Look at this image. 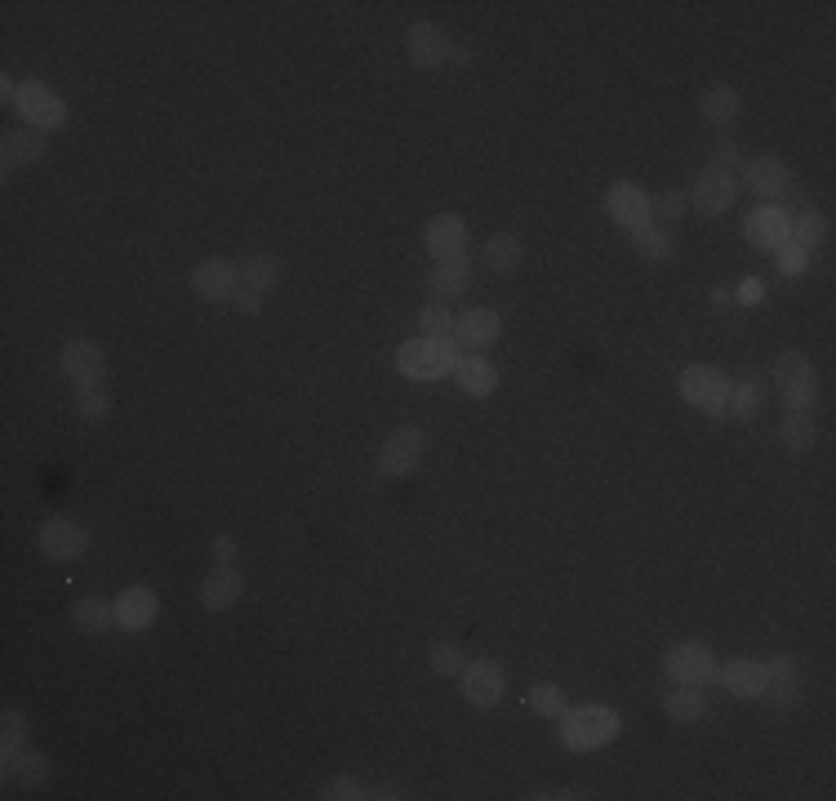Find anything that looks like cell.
<instances>
[{
	"instance_id": "27",
	"label": "cell",
	"mask_w": 836,
	"mask_h": 801,
	"mask_svg": "<svg viewBox=\"0 0 836 801\" xmlns=\"http://www.w3.org/2000/svg\"><path fill=\"white\" fill-rule=\"evenodd\" d=\"M708 708H712V703H708L703 686H677V690L663 695V712L673 717V721H681V726H694V721H703Z\"/></svg>"
},
{
	"instance_id": "1",
	"label": "cell",
	"mask_w": 836,
	"mask_h": 801,
	"mask_svg": "<svg viewBox=\"0 0 836 801\" xmlns=\"http://www.w3.org/2000/svg\"><path fill=\"white\" fill-rule=\"evenodd\" d=\"M561 744L574 748V753H597L606 744L619 740L623 731V717L606 703H583V708H565L561 717Z\"/></svg>"
},
{
	"instance_id": "18",
	"label": "cell",
	"mask_w": 836,
	"mask_h": 801,
	"mask_svg": "<svg viewBox=\"0 0 836 801\" xmlns=\"http://www.w3.org/2000/svg\"><path fill=\"white\" fill-rule=\"evenodd\" d=\"M112 606H116V628H125V632H147L156 623V614H160V597L147 584L125 588Z\"/></svg>"
},
{
	"instance_id": "15",
	"label": "cell",
	"mask_w": 836,
	"mask_h": 801,
	"mask_svg": "<svg viewBox=\"0 0 836 801\" xmlns=\"http://www.w3.org/2000/svg\"><path fill=\"white\" fill-rule=\"evenodd\" d=\"M41 552L49 556V561H76V556H86V548H90V534L80 530L71 517H49L45 526H41Z\"/></svg>"
},
{
	"instance_id": "11",
	"label": "cell",
	"mask_w": 836,
	"mask_h": 801,
	"mask_svg": "<svg viewBox=\"0 0 836 801\" xmlns=\"http://www.w3.org/2000/svg\"><path fill=\"white\" fill-rule=\"evenodd\" d=\"M738 201V174L734 170H721V166H703V174L694 179V192H690V205L708 218L725 214L730 205Z\"/></svg>"
},
{
	"instance_id": "3",
	"label": "cell",
	"mask_w": 836,
	"mask_h": 801,
	"mask_svg": "<svg viewBox=\"0 0 836 801\" xmlns=\"http://www.w3.org/2000/svg\"><path fill=\"white\" fill-rule=\"evenodd\" d=\"M770 374H775V387H779V396H783V410H814L818 370H814V361H810L805 352H797V348L779 352L775 365H770Z\"/></svg>"
},
{
	"instance_id": "38",
	"label": "cell",
	"mask_w": 836,
	"mask_h": 801,
	"mask_svg": "<svg viewBox=\"0 0 836 801\" xmlns=\"http://www.w3.org/2000/svg\"><path fill=\"white\" fill-rule=\"evenodd\" d=\"M686 210H690V196H681V192L649 196V218H658V227H673V223H681V218H686Z\"/></svg>"
},
{
	"instance_id": "39",
	"label": "cell",
	"mask_w": 836,
	"mask_h": 801,
	"mask_svg": "<svg viewBox=\"0 0 836 801\" xmlns=\"http://www.w3.org/2000/svg\"><path fill=\"white\" fill-rule=\"evenodd\" d=\"M76 410H80V419H86V424H108L112 400H108L103 387H86V392H76Z\"/></svg>"
},
{
	"instance_id": "4",
	"label": "cell",
	"mask_w": 836,
	"mask_h": 801,
	"mask_svg": "<svg viewBox=\"0 0 836 801\" xmlns=\"http://www.w3.org/2000/svg\"><path fill=\"white\" fill-rule=\"evenodd\" d=\"M681 396L690 400L694 410L725 419L730 415V374L716 365H686L681 370Z\"/></svg>"
},
{
	"instance_id": "25",
	"label": "cell",
	"mask_w": 836,
	"mask_h": 801,
	"mask_svg": "<svg viewBox=\"0 0 836 801\" xmlns=\"http://www.w3.org/2000/svg\"><path fill=\"white\" fill-rule=\"evenodd\" d=\"M766 400H770V387H766L761 374H747V379L730 383V415L743 419V424L757 419V415L766 410Z\"/></svg>"
},
{
	"instance_id": "48",
	"label": "cell",
	"mask_w": 836,
	"mask_h": 801,
	"mask_svg": "<svg viewBox=\"0 0 836 801\" xmlns=\"http://www.w3.org/2000/svg\"><path fill=\"white\" fill-rule=\"evenodd\" d=\"M370 797H379V801H383V797H387V801H396V797H405V792H400V788H374Z\"/></svg>"
},
{
	"instance_id": "26",
	"label": "cell",
	"mask_w": 836,
	"mask_h": 801,
	"mask_svg": "<svg viewBox=\"0 0 836 801\" xmlns=\"http://www.w3.org/2000/svg\"><path fill=\"white\" fill-rule=\"evenodd\" d=\"M71 623H76V632H86V636H99V632L116 628V606H112L108 597L90 593V597H80V601L71 606Z\"/></svg>"
},
{
	"instance_id": "9",
	"label": "cell",
	"mask_w": 836,
	"mask_h": 801,
	"mask_svg": "<svg viewBox=\"0 0 836 801\" xmlns=\"http://www.w3.org/2000/svg\"><path fill=\"white\" fill-rule=\"evenodd\" d=\"M63 374L76 383V392L103 387V379H108V352L94 339H71V343H63Z\"/></svg>"
},
{
	"instance_id": "6",
	"label": "cell",
	"mask_w": 836,
	"mask_h": 801,
	"mask_svg": "<svg viewBox=\"0 0 836 801\" xmlns=\"http://www.w3.org/2000/svg\"><path fill=\"white\" fill-rule=\"evenodd\" d=\"M423 459H428V437H423V428L405 424V428H396V432L383 441V450H379V472L400 481V476H414L418 467H423Z\"/></svg>"
},
{
	"instance_id": "30",
	"label": "cell",
	"mask_w": 836,
	"mask_h": 801,
	"mask_svg": "<svg viewBox=\"0 0 836 801\" xmlns=\"http://www.w3.org/2000/svg\"><path fill=\"white\" fill-rule=\"evenodd\" d=\"M485 259H489V268L494 272H504V277H512V272H521L526 268V246L512 236V232H494L489 240H485Z\"/></svg>"
},
{
	"instance_id": "33",
	"label": "cell",
	"mask_w": 836,
	"mask_h": 801,
	"mask_svg": "<svg viewBox=\"0 0 836 801\" xmlns=\"http://www.w3.org/2000/svg\"><path fill=\"white\" fill-rule=\"evenodd\" d=\"M636 240V250L649 259V263H673L677 259V232L673 227H658V223H649L641 236H632Z\"/></svg>"
},
{
	"instance_id": "47",
	"label": "cell",
	"mask_w": 836,
	"mask_h": 801,
	"mask_svg": "<svg viewBox=\"0 0 836 801\" xmlns=\"http://www.w3.org/2000/svg\"><path fill=\"white\" fill-rule=\"evenodd\" d=\"M761 294H766L761 281H743V285H738V303H747V307H752V303H761Z\"/></svg>"
},
{
	"instance_id": "10",
	"label": "cell",
	"mask_w": 836,
	"mask_h": 801,
	"mask_svg": "<svg viewBox=\"0 0 836 801\" xmlns=\"http://www.w3.org/2000/svg\"><path fill=\"white\" fill-rule=\"evenodd\" d=\"M606 210H610V218L628 232V236H641L654 218H649V192L641 188V183H632V179H619L610 192H606Z\"/></svg>"
},
{
	"instance_id": "19",
	"label": "cell",
	"mask_w": 836,
	"mask_h": 801,
	"mask_svg": "<svg viewBox=\"0 0 836 801\" xmlns=\"http://www.w3.org/2000/svg\"><path fill=\"white\" fill-rule=\"evenodd\" d=\"M498 335H504V316H498L494 307H472V312H463L454 320V343L476 348V352L498 343Z\"/></svg>"
},
{
	"instance_id": "2",
	"label": "cell",
	"mask_w": 836,
	"mask_h": 801,
	"mask_svg": "<svg viewBox=\"0 0 836 801\" xmlns=\"http://www.w3.org/2000/svg\"><path fill=\"white\" fill-rule=\"evenodd\" d=\"M459 361H463V352H459L454 339H423V335H418V339H405L396 348V370L405 379H418V383H432V379L454 374Z\"/></svg>"
},
{
	"instance_id": "31",
	"label": "cell",
	"mask_w": 836,
	"mask_h": 801,
	"mask_svg": "<svg viewBox=\"0 0 836 801\" xmlns=\"http://www.w3.org/2000/svg\"><path fill=\"white\" fill-rule=\"evenodd\" d=\"M454 383H459L467 396H494V392H498V370H494L485 357H463L459 370H454Z\"/></svg>"
},
{
	"instance_id": "5",
	"label": "cell",
	"mask_w": 836,
	"mask_h": 801,
	"mask_svg": "<svg viewBox=\"0 0 836 801\" xmlns=\"http://www.w3.org/2000/svg\"><path fill=\"white\" fill-rule=\"evenodd\" d=\"M663 673L673 686H708L716 681V659H712V646L708 641H681L663 655Z\"/></svg>"
},
{
	"instance_id": "14",
	"label": "cell",
	"mask_w": 836,
	"mask_h": 801,
	"mask_svg": "<svg viewBox=\"0 0 836 801\" xmlns=\"http://www.w3.org/2000/svg\"><path fill=\"white\" fill-rule=\"evenodd\" d=\"M192 290L205 298V303H227L236 298L240 290V268L231 259H201L192 268Z\"/></svg>"
},
{
	"instance_id": "22",
	"label": "cell",
	"mask_w": 836,
	"mask_h": 801,
	"mask_svg": "<svg viewBox=\"0 0 836 801\" xmlns=\"http://www.w3.org/2000/svg\"><path fill=\"white\" fill-rule=\"evenodd\" d=\"M467 285H472V259H467V255L437 259V263H432V272H428V290H432L441 303H445V298L467 294Z\"/></svg>"
},
{
	"instance_id": "8",
	"label": "cell",
	"mask_w": 836,
	"mask_h": 801,
	"mask_svg": "<svg viewBox=\"0 0 836 801\" xmlns=\"http://www.w3.org/2000/svg\"><path fill=\"white\" fill-rule=\"evenodd\" d=\"M14 108H19V116L27 121V129H36V134H45V129H63V125L71 121L67 103L45 86V80H23Z\"/></svg>"
},
{
	"instance_id": "40",
	"label": "cell",
	"mask_w": 836,
	"mask_h": 801,
	"mask_svg": "<svg viewBox=\"0 0 836 801\" xmlns=\"http://www.w3.org/2000/svg\"><path fill=\"white\" fill-rule=\"evenodd\" d=\"M365 797H370V788L352 775H334L320 783V801H365Z\"/></svg>"
},
{
	"instance_id": "35",
	"label": "cell",
	"mask_w": 836,
	"mask_h": 801,
	"mask_svg": "<svg viewBox=\"0 0 836 801\" xmlns=\"http://www.w3.org/2000/svg\"><path fill=\"white\" fill-rule=\"evenodd\" d=\"M526 703H530L539 717H552V721L569 708V699H565V690H561L556 681H534V686H530V695H526Z\"/></svg>"
},
{
	"instance_id": "41",
	"label": "cell",
	"mask_w": 836,
	"mask_h": 801,
	"mask_svg": "<svg viewBox=\"0 0 836 801\" xmlns=\"http://www.w3.org/2000/svg\"><path fill=\"white\" fill-rule=\"evenodd\" d=\"M810 263H814V255H805L801 246H792V240L775 250V272H779V277H805Z\"/></svg>"
},
{
	"instance_id": "34",
	"label": "cell",
	"mask_w": 836,
	"mask_h": 801,
	"mask_svg": "<svg viewBox=\"0 0 836 801\" xmlns=\"http://www.w3.org/2000/svg\"><path fill=\"white\" fill-rule=\"evenodd\" d=\"M454 320H459L454 307L432 298L423 312H418V335H423V339H454Z\"/></svg>"
},
{
	"instance_id": "46",
	"label": "cell",
	"mask_w": 836,
	"mask_h": 801,
	"mask_svg": "<svg viewBox=\"0 0 836 801\" xmlns=\"http://www.w3.org/2000/svg\"><path fill=\"white\" fill-rule=\"evenodd\" d=\"M231 303H236V312H240V316H259V312H263V294L245 290V285L236 290V298H231Z\"/></svg>"
},
{
	"instance_id": "23",
	"label": "cell",
	"mask_w": 836,
	"mask_h": 801,
	"mask_svg": "<svg viewBox=\"0 0 836 801\" xmlns=\"http://www.w3.org/2000/svg\"><path fill=\"white\" fill-rule=\"evenodd\" d=\"M281 281H285V263H281V255H272V250H259V255L240 259V285H245V290H255V294H268V290H276Z\"/></svg>"
},
{
	"instance_id": "16",
	"label": "cell",
	"mask_w": 836,
	"mask_h": 801,
	"mask_svg": "<svg viewBox=\"0 0 836 801\" xmlns=\"http://www.w3.org/2000/svg\"><path fill=\"white\" fill-rule=\"evenodd\" d=\"M716 681L734 695V699H766L770 690V673L761 659H730L716 668Z\"/></svg>"
},
{
	"instance_id": "45",
	"label": "cell",
	"mask_w": 836,
	"mask_h": 801,
	"mask_svg": "<svg viewBox=\"0 0 836 801\" xmlns=\"http://www.w3.org/2000/svg\"><path fill=\"white\" fill-rule=\"evenodd\" d=\"M210 552H214V566H236L240 543H236V534H218V539L210 543Z\"/></svg>"
},
{
	"instance_id": "43",
	"label": "cell",
	"mask_w": 836,
	"mask_h": 801,
	"mask_svg": "<svg viewBox=\"0 0 836 801\" xmlns=\"http://www.w3.org/2000/svg\"><path fill=\"white\" fill-rule=\"evenodd\" d=\"M738 160H743V143H738L734 134H721V138H716V160H712V166H721V170H734Z\"/></svg>"
},
{
	"instance_id": "29",
	"label": "cell",
	"mask_w": 836,
	"mask_h": 801,
	"mask_svg": "<svg viewBox=\"0 0 836 801\" xmlns=\"http://www.w3.org/2000/svg\"><path fill=\"white\" fill-rule=\"evenodd\" d=\"M779 441H783V450H792V454H810L814 441H818L814 410H788L783 424H779Z\"/></svg>"
},
{
	"instance_id": "37",
	"label": "cell",
	"mask_w": 836,
	"mask_h": 801,
	"mask_svg": "<svg viewBox=\"0 0 836 801\" xmlns=\"http://www.w3.org/2000/svg\"><path fill=\"white\" fill-rule=\"evenodd\" d=\"M14 783L19 788H45L49 783V757L45 753H36V748H27L23 757H19V775H14Z\"/></svg>"
},
{
	"instance_id": "12",
	"label": "cell",
	"mask_w": 836,
	"mask_h": 801,
	"mask_svg": "<svg viewBox=\"0 0 836 801\" xmlns=\"http://www.w3.org/2000/svg\"><path fill=\"white\" fill-rule=\"evenodd\" d=\"M405 54H409V63H414L418 71H441V67L454 58V45H450L445 27H437V23H414L409 36H405Z\"/></svg>"
},
{
	"instance_id": "21",
	"label": "cell",
	"mask_w": 836,
	"mask_h": 801,
	"mask_svg": "<svg viewBox=\"0 0 836 801\" xmlns=\"http://www.w3.org/2000/svg\"><path fill=\"white\" fill-rule=\"evenodd\" d=\"M240 593H245V575L236 571V566H214L205 579H201V606L205 610H214V614H223V610H231L236 601H240Z\"/></svg>"
},
{
	"instance_id": "32",
	"label": "cell",
	"mask_w": 836,
	"mask_h": 801,
	"mask_svg": "<svg viewBox=\"0 0 836 801\" xmlns=\"http://www.w3.org/2000/svg\"><path fill=\"white\" fill-rule=\"evenodd\" d=\"M788 240L792 246H801L805 255H814L823 240H827V214L823 210H801V214H792V227H788Z\"/></svg>"
},
{
	"instance_id": "28",
	"label": "cell",
	"mask_w": 836,
	"mask_h": 801,
	"mask_svg": "<svg viewBox=\"0 0 836 801\" xmlns=\"http://www.w3.org/2000/svg\"><path fill=\"white\" fill-rule=\"evenodd\" d=\"M699 116L712 121V125H734L743 116V99L734 86H708L699 94Z\"/></svg>"
},
{
	"instance_id": "24",
	"label": "cell",
	"mask_w": 836,
	"mask_h": 801,
	"mask_svg": "<svg viewBox=\"0 0 836 801\" xmlns=\"http://www.w3.org/2000/svg\"><path fill=\"white\" fill-rule=\"evenodd\" d=\"M0 160H5V174H14V170H23V166H36V160L49 151L45 147V138L36 134V129H5V138H0Z\"/></svg>"
},
{
	"instance_id": "17",
	"label": "cell",
	"mask_w": 836,
	"mask_h": 801,
	"mask_svg": "<svg viewBox=\"0 0 836 801\" xmlns=\"http://www.w3.org/2000/svg\"><path fill=\"white\" fill-rule=\"evenodd\" d=\"M788 227L792 218L779 210V205H761V210H752L747 223H743V236H747V246H757V250H779L788 246Z\"/></svg>"
},
{
	"instance_id": "42",
	"label": "cell",
	"mask_w": 836,
	"mask_h": 801,
	"mask_svg": "<svg viewBox=\"0 0 836 801\" xmlns=\"http://www.w3.org/2000/svg\"><path fill=\"white\" fill-rule=\"evenodd\" d=\"M766 673H770V686H775V681H792V677H801V664H797V655L779 651L775 659H766Z\"/></svg>"
},
{
	"instance_id": "36",
	"label": "cell",
	"mask_w": 836,
	"mask_h": 801,
	"mask_svg": "<svg viewBox=\"0 0 836 801\" xmlns=\"http://www.w3.org/2000/svg\"><path fill=\"white\" fill-rule=\"evenodd\" d=\"M428 659H432V673H437V677H459L463 664H467V655H463L459 641H432Z\"/></svg>"
},
{
	"instance_id": "44",
	"label": "cell",
	"mask_w": 836,
	"mask_h": 801,
	"mask_svg": "<svg viewBox=\"0 0 836 801\" xmlns=\"http://www.w3.org/2000/svg\"><path fill=\"white\" fill-rule=\"evenodd\" d=\"M766 695L775 699V708H797V703H801V677H792V681H775Z\"/></svg>"
},
{
	"instance_id": "20",
	"label": "cell",
	"mask_w": 836,
	"mask_h": 801,
	"mask_svg": "<svg viewBox=\"0 0 836 801\" xmlns=\"http://www.w3.org/2000/svg\"><path fill=\"white\" fill-rule=\"evenodd\" d=\"M423 246H428L432 259L463 255V250H467V223H463V214H437V218H428Z\"/></svg>"
},
{
	"instance_id": "7",
	"label": "cell",
	"mask_w": 836,
	"mask_h": 801,
	"mask_svg": "<svg viewBox=\"0 0 836 801\" xmlns=\"http://www.w3.org/2000/svg\"><path fill=\"white\" fill-rule=\"evenodd\" d=\"M459 690H463V699L472 708L489 712V708L504 703V695H508V673H504V664H498V659H472L459 673Z\"/></svg>"
},
{
	"instance_id": "13",
	"label": "cell",
	"mask_w": 836,
	"mask_h": 801,
	"mask_svg": "<svg viewBox=\"0 0 836 801\" xmlns=\"http://www.w3.org/2000/svg\"><path fill=\"white\" fill-rule=\"evenodd\" d=\"M792 183V170H788V160H779L775 151L770 156H752L747 166H743V188L752 196H761L766 205H775Z\"/></svg>"
}]
</instances>
